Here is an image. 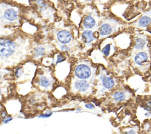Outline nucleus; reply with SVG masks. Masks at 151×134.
Wrapping results in <instances>:
<instances>
[{"mask_svg": "<svg viewBox=\"0 0 151 134\" xmlns=\"http://www.w3.org/2000/svg\"><path fill=\"white\" fill-rule=\"evenodd\" d=\"M19 55V42L9 38H0V60L12 62Z\"/></svg>", "mask_w": 151, "mask_h": 134, "instance_id": "f257e3e1", "label": "nucleus"}, {"mask_svg": "<svg viewBox=\"0 0 151 134\" xmlns=\"http://www.w3.org/2000/svg\"><path fill=\"white\" fill-rule=\"evenodd\" d=\"M18 10L9 5L2 4L0 8V22L8 25L18 21Z\"/></svg>", "mask_w": 151, "mask_h": 134, "instance_id": "f03ea898", "label": "nucleus"}, {"mask_svg": "<svg viewBox=\"0 0 151 134\" xmlns=\"http://www.w3.org/2000/svg\"><path fill=\"white\" fill-rule=\"evenodd\" d=\"M117 27L116 22H111V20H107L105 22H103L100 27H99V34L101 37H104L108 36L115 32L116 27Z\"/></svg>", "mask_w": 151, "mask_h": 134, "instance_id": "7ed1b4c3", "label": "nucleus"}, {"mask_svg": "<svg viewBox=\"0 0 151 134\" xmlns=\"http://www.w3.org/2000/svg\"><path fill=\"white\" fill-rule=\"evenodd\" d=\"M92 74L91 67L86 64H78L75 68L74 74L76 77L80 80L88 79Z\"/></svg>", "mask_w": 151, "mask_h": 134, "instance_id": "20e7f679", "label": "nucleus"}, {"mask_svg": "<svg viewBox=\"0 0 151 134\" xmlns=\"http://www.w3.org/2000/svg\"><path fill=\"white\" fill-rule=\"evenodd\" d=\"M73 89L77 92L86 93L90 90V85L84 80H78L74 83Z\"/></svg>", "mask_w": 151, "mask_h": 134, "instance_id": "39448f33", "label": "nucleus"}, {"mask_svg": "<svg viewBox=\"0 0 151 134\" xmlns=\"http://www.w3.org/2000/svg\"><path fill=\"white\" fill-rule=\"evenodd\" d=\"M56 37L57 40L63 44L69 43L73 38L71 34L67 30H61L58 31L57 33Z\"/></svg>", "mask_w": 151, "mask_h": 134, "instance_id": "423d86ee", "label": "nucleus"}, {"mask_svg": "<svg viewBox=\"0 0 151 134\" xmlns=\"http://www.w3.org/2000/svg\"><path fill=\"white\" fill-rule=\"evenodd\" d=\"M149 55L145 51H140L136 54L134 58V61L137 66H142L149 62Z\"/></svg>", "mask_w": 151, "mask_h": 134, "instance_id": "0eeeda50", "label": "nucleus"}, {"mask_svg": "<svg viewBox=\"0 0 151 134\" xmlns=\"http://www.w3.org/2000/svg\"><path fill=\"white\" fill-rule=\"evenodd\" d=\"M52 83V78L49 75L42 74L40 76L38 84L41 88L47 89L51 86Z\"/></svg>", "mask_w": 151, "mask_h": 134, "instance_id": "6e6552de", "label": "nucleus"}, {"mask_svg": "<svg viewBox=\"0 0 151 134\" xmlns=\"http://www.w3.org/2000/svg\"><path fill=\"white\" fill-rule=\"evenodd\" d=\"M83 25L85 28L90 30L96 26V21L95 18L91 15H88L84 17L83 21Z\"/></svg>", "mask_w": 151, "mask_h": 134, "instance_id": "1a4fd4ad", "label": "nucleus"}, {"mask_svg": "<svg viewBox=\"0 0 151 134\" xmlns=\"http://www.w3.org/2000/svg\"><path fill=\"white\" fill-rule=\"evenodd\" d=\"M101 83L102 86L107 90L111 89L115 84L114 80L109 76L103 77V78L101 79Z\"/></svg>", "mask_w": 151, "mask_h": 134, "instance_id": "9d476101", "label": "nucleus"}, {"mask_svg": "<svg viewBox=\"0 0 151 134\" xmlns=\"http://www.w3.org/2000/svg\"><path fill=\"white\" fill-rule=\"evenodd\" d=\"M127 97V93L124 91H117L114 92L111 98L116 102H122L126 99Z\"/></svg>", "mask_w": 151, "mask_h": 134, "instance_id": "9b49d317", "label": "nucleus"}, {"mask_svg": "<svg viewBox=\"0 0 151 134\" xmlns=\"http://www.w3.org/2000/svg\"><path fill=\"white\" fill-rule=\"evenodd\" d=\"M151 23V18L149 16H143L139 18L136 25L140 28H146Z\"/></svg>", "mask_w": 151, "mask_h": 134, "instance_id": "f8f14e48", "label": "nucleus"}, {"mask_svg": "<svg viewBox=\"0 0 151 134\" xmlns=\"http://www.w3.org/2000/svg\"><path fill=\"white\" fill-rule=\"evenodd\" d=\"M81 38L84 43L86 44H89L94 40V36L93 35V32L91 31L86 30L83 32L81 35Z\"/></svg>", "mask_w": 151, "mask_h": 134, "instance_id": "ddd939ff", "label": "nucleus"}, {"mask_svg": "<svg viewBox=\"0 0 151 134\" xmlns=\"http://www.w3.org/2000/svg\"><path fill=\"white\" fill-rule=\"evenodd\" d=\"M147 44L146 37H139L136 40V44L134 48L137 50H141L144 48L145 46Z\"/></svg>", "mask_w": 151, "mask_h": 134, "instance_id": "4468645a", "label": "nucleus"}, {"mask_svg": "<svg viewBox=\"0 0 151 134\" xmlns=\"http://www.w3.org/2000/svg\"><path fill=\"white\" fill-rule=\"evenodd\" d=\"M45 53V48L42 46H39L34 50V56L35 58H38L42 56Z\"/></svg>", "mask_w": 151, "mask_h": 134, "instance_id": "2eb2a0df", "label": "nucleus"}, {"mask_svg": "<svg viewBox=\"0 0 151 134\" xmlns=\"http://www.w3.org/2000/svg\"><path fill=\"white\" fill-rule=\"evenodd\" d=\"M110 50H111V46L110 44H107V45H106L102 50V52L104 54V55L106 56H108L110 54Z\"/></svg>", "mask_w": 151, "mask_h": 134, "instance_id": "dca6fc26", "label": "nucleus"}, {"mask_svg": "<svg viewBox=\"0 0 151 134\" xmlns=\"http://www.w3.org/2000/svg\"><path fill=\"white\" fill-rule=\"evenodd\" d=\"M125 134H137V130L133 128L128 129L125 132Z\"/></svg>", "mask_w": 151, "mask_h": 134, "instance_id": "f3484780", "label": "nucleus"}, {"mask_svg": "<svg viewBox=\"0 0 151 134\" xmlns=\"http://www.w3.org/2000/svg\"><path fill=\"white\" fill-rule=\"evenodd\" d=\"M86 107L89 109H94V106L93 104H90V103H88L86 104Z\"/></svg>", "mask_w": 151, "mask_h": 134, "instance_id": "a211bd4d", "label": "nucleus"}, {"mask_svg": "<svg viewBox=\"0 0 151 134\" xmlns=\"http://www.w3.org/2000/svg\"><path fill=\"white\" fill-rule=\"evenodd\" d=\"M1 77H2V74L0 73V79H1Z\"/></svg>", "mask_w": 151, "mask_h": 134, "instance_id": "6ab92c4d", "label": "nucleus"}, {"mask_svg": "<svg viewBox=\"0 0 151 134\" xmlns=\"http://www.w3.org/2000/svg\"><path fill=\"white\" fill-rule=\"evenodd\" d=\"M1 104H0V109H1Z\"/></svg>", "mask_w": 151, "mask_h": 134, "instance_id": "aec40b11", "label": "nucleus"}]
</instances>
